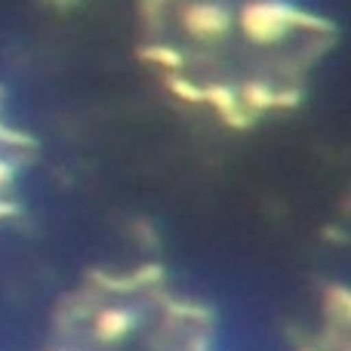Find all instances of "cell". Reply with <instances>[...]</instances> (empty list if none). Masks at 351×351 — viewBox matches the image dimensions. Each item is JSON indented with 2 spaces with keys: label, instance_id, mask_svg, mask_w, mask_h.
<instances>
[{
  "label": "cell",
  "instance_id": "cell-1",
  "mask_svg": "<svg viewBox=\"0 0 351 351\" xmlns=\"http://www.w3.org/2000/svg\"><path fill=\"white\" fill-rule=\"evenodd\" d=\"M241 25H243V34L253 43H274L290 28H308V31L330 28L324 19L311 16V12L299 10V6L278 3V0H256V3H247L241 12Z\"/></svg>",
  "mask_w": 351,
  "mask_h": 351
},
{
  "label": "cell",
  "instance_id": "cell-2",
  "mask_svg": "<svg viewBox=\"0 0 351 351\" xmlns=\"http://www.w3.org/2000/svg\"><path fill=\"white\" fill-rule=\"evenodd\" d=\"M185 28L194 37H222L231 28V16L219 3H191L185 10Z\"/></svg>",
  "mask_w": 351,
  "mask_h": 351
},
{
  "label": "cell",
  "instance_id": "cell-3",
  "mask_svg": "<svg viewBox=\"0 0 351 351\" xmlns=\"http://www.w3.org/2000/svg\"><path fill=\"white\" fill-rule=\"evenodd\" d=\"M204 102H210L213 108L219 111V117H222L231 130H247L250 123H253V114H250V111L237 102V96L225 84L206 86V90H204Z\"/></svg>",
  "mask_w": 351,
  "mask_h": 351
},
{
  "label": "cell",
  "instance_id": "cell-4",
  "mask_svg": "<svg viewBox=\"0 0 351 351\" xmlns=\"http://www.w3.org/2000/svg\"><path fill=\"white\" fill-rule=\"evenodd\" d=\"M96 327H99V336H102V339H121V336L133 327V317H130L123 308H108L99 315Z\"/></svg>",
  "mask_w": 351,
  "mask_h": 351
},
{
  "label": "cell",
  "instance_id": "cell-5",
  "mask_svg": "<svg viewBox=\"0 0 351 351\" xmlns=\"http://www.w3.org/2000/svg\"><path fill=\"white\" fill-rule=\"evenodd\" d=\"M241 99H243V108L247 111L274 108V90L265 84V80H250V84H243Z\"/></svg>",
  "mask_w": 351,
  "mask_h": 351
},
{
  "label": "cell",
  "instance_id": "cell-6",
  "mask_svg": "<svg viewBox=\"0 0 351 351\" xmlns=\"http://www.w3.org/2000/svg\"><path fill=\"white\" fill-rule=\"evenodd\" d=\"M139 59L142 62H154V65H164V68H179L182 65V53L179 49H173V47H142Z\"/></svg>",
  "mask_w": 351,
  "mask_h": 351
},
{
  "label": "cell",
  "instance_id": "cell-7",
  "mask_svg": "<svg viewBox=\"0 0 351 351\" xmlns=\"http://www.w3.org/2000/svg\"><path fill=\"white\" fill-rule=\"evenodd\" d=\"M167 86H170V93L173 96H179L182 102H204V86H197V84H191V80H185V77H167Z\"/></svg>",
  "mask_w": 351,
  "mask_h": 351
},
{
  "label": "cell",
  "instance_id": "cell-8",
  "mask_svg": "<svg viewBox=\"0 0 351 351\" xmlns=\"http://www.w3.org/2000/svg\"><path fill=\"white\" fill-rule=\"evenodd\" d=\"M0 142H10V145H34V139H31V136L16 133V130L3 127V123H0Z\"/></svg>",
  "mask_w": 351,
  "mask_h": 351
},
{
  "label": "cell",
  "instance_id": "cell-9",
  "mask_svg": "<svg viewBox=\"0 0 351 351\" xmlns=\"http://www.w3.org/2000/svg\"><path fill=\"white\" fill-rule=\"evenodd\" d=\"M299 99H302V93L299 90L274 93V108H293V105H299Z\"/></svg>",
  "mask_w": 351,
  "mask_h": 351
},
{
  "label": "cell",
  "instance_id": "cell-10",
  "mask_svg": "<svg viewBox=\"0 0 351 351\" xmlns=\"http://www.w3.org/2000/svg\"><path fill=\"white\" fill-rule=\"evenodd\" d=\"M10 179H12V167L6 160H0V185H6Z\"/></svg>",
  "mask_w": 351,
  "mask_h": 351
},
{
  "label": "cell",
  "instance_id": "cell-11",
  "mask_svg": "<svg viewBox=\"0 0 351 351\" xmlns=\"http://www.w3.org/2000/svg\"><path fill=\"white\" fill-rule=\"evenodd\" d=\"M16 213H19V206H16V204H3V200H0V219L16 216Z\"/></svg>",
  "mask_w": 351,
  "mask_h": 351
},
{
  "label": "cell",
  "instance_id": "cell-12",
  "mask_svg": "<svg viewBox=\"0 0 351 351\" xmlns=\"http://www.w3.org/2000/svg\"><path fill=\"white\" fill-rule=\"evenodd\" d=\"M160 3H164V0H145V3H142V12H145V16L148 12H158Z\"/></svg>",
  "mask_w": 351,
  "mask_h": 351
},
{
  "label": "cell",
  "instance_id": "cell-13",
  "mask_svg": "<svg viewBox=\"0 0 351 351\" xmlns=\"http://www.w3.org/2000/svg\"><path fill=\"white\" fill-rule=\"evenodd\" d=\"M49 3H53V6H59V10H68V6H74V3H77V0H49Z\"/></svg>",
  "mask_w": 351,
  "mask_h": 351
},
{
  "label": "cell",
  "instance_id": "cell-14",
  "mask_svg": "<svg viewBox=\"0 0 351 351\" xmlns=\"http://www.w3.org/2000/svg\"><path fill=\"white\" fill-rule=\"evenodd\" d=\"M0 96H3V90H0Z\"/></svg>",
  "mask_w": 351,
  "mask_h": 351
}]
</instances>
